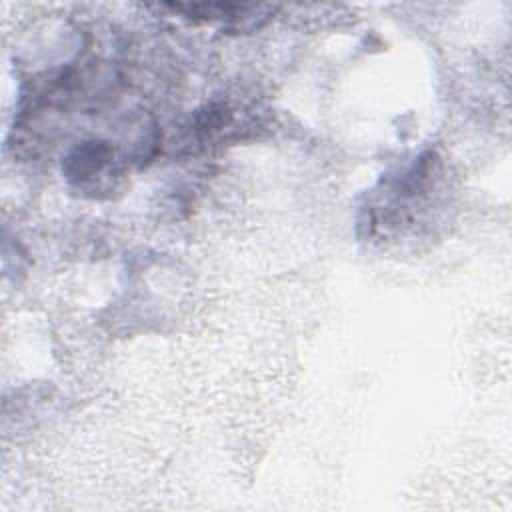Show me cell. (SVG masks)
I'll use <instances>...</instances> for the list:
<instances>
[{
    "label": "cell",
    "mask_w": 512,
    "mask_h": 512,
    "mask_svg": "<svg viewBox=\"0 0 512 512\" xmlns=\"http://www.w3.org/2000/svg\"><path fill=\"white\" fill-rule=\"evenodd\" d=\"M64 174L80 192L90 196L110 194L122 170L112 146L100 140L82 142L64 160Z\"/></svg>",
    "instance_id": "cell-1"
}]
</instances>
